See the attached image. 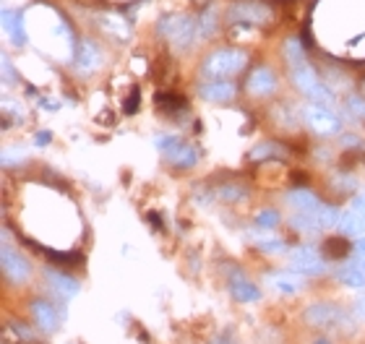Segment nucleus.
<instances>
[{"instance_id": "nucleus-25", "label": "nucleus", "mask_w": 365, "mask_h": 344, "mask_svg": "<svg viewBox=\"0 0 365 344\" xmlns=\"http://www.w3.org/2000/svg\"><path fill=\"white\" fill-rule=\"evenodd\" d=\"M256 222H259V227L274 229L277 224H279V214H277V212H272V209H264V212L256 217Z\"/></svg>"}, {"instance_id": "nucleus-13", "label": "nucleus", "mask_w": 365, "mask_h": 344, "mask_svg": "<svg viewBox=\"0 0 365 344\" xmlns=\"http://www.w3.org/2000/svg\"><path fill=\"white\" fill-rule=\"evenodd\" d=\"M230 292H232V298L237 303H259L261 300V292L256 284H251L245 276H232V282H230Z\"/></svg>"}, {"instance_id": "nucleus-7", "label": "nucleus", "mask_w": 365, "mask_h": 344, "mask_svg": "<svg viewBox=\"0 0 365 344\" xmlns=\"http://www.w3.org/2000/svg\"><path fill=\"white\" fill-rule=\"evenodd\" d=\"M0 261H3V274H6L8 282H14V284H21L29 279L31 274V266H29V261L24 259L21 253L14 251V248H3V256H0Z\"/></svg>"}, {"instance_id": "nucleus-10", "label": "nucleus", "mask_w": 365, "mask_h": 344, "mask_svg": "<svg viewBox=\"0 0 365 344\" xmlns=\"http://www.w3.org/2000/svg\"><path fill=\"white\" fill-rule=\"evenodd\" d=\"M292 266L297 271H303V274H321L324 271V261H321V256L313 248H297L292 253Z\"/></svg>"}, {"instance_id": "nucleus-16", "label": "nucleus", "mask_w": 365, "mask_h": 344, "mask_svg": "<svg viewBox=\"0 0 365 344\" xmlns=\"http://www.w3.org/2000/svg\"><path fill=\"white\" fill-rule=\"evenodd\" d=\"M3 26H6V31L11 34V39H14V45H26V29H24V16L21 11H6L3 14Z\"/></svg>"}, {"instance_id": "nucleus-33", "label": "nucleus", "mask_w": 365, "mask_h": 344, "mask_svg": "<svg viewBox=\"0 0 365 344\" xmlns=\"http://www.w3.org/2000/svg\"><path fill=\"white\" fill-rule=\"evenodd\" d=\"M212 344H230L227 339H217V342H212Z\"/></svg>"}, {"instance_id": "nucleus-6", "label": "nucleus", "mask_w": 365, "mask_h": 344, "mask_svg": "<svg viewBox=\"0 0 365 344\" xmlns=\"http://www.w3.org/2000/svg\"><path fill=\"white\" fill-rule=\"evenodd\" d=\"M160 34L173 42L178 47H188L193 42V24L185 16H168L165 21L160 24Z\"/></svg>"}, {"instance_id": "nucleus-1", "label": "nucleus", "mask_w": 365, "mask_h": 344, "mask_svg": "<svg viewBox=\"0 0 365 344\" xmlns=\"http://www.w3.org/2000/svg\"><path fill=\"white\" fill-rule=\"evenodd\" d=\"M248 55L243 50H217L204 61V73L212 78H227L243 71Z\"/></svg>"}, {"instance_id": "nucleus-28", "label": "nucleus", "mask_w": 365, "mask_h": 344, "mask_svg": "<svg viewBox=\"0 0 365 344\" xmlns=\"http://www.w3.org/2000/svg\"><path fill=\"white\" fill-rule=\"evenodd\" d=\"M240 188L237 185H230V188H222V199H227V201H232V199H240L243 193H237Z\"/></svg>"}, {"instance_id": "nucleus-20", "label": "nucleus", "mask_w": 365, "mask_h": 344, "mask_svg": "<svg viewBox=\"0 0 365 344\" xmlns=\"http://www.w3.org/2000/svg\"><path fill=\"white\" fill-rule=\"evenodd\" d=\"M272 287L279 292V295H295V292L300 290V279H295L292 274H274Z\"/></svg>"}, {"instance_id": "nucleus-31", "label": "nucleus", "mask_w": 365, "mask_h": 344, "mask_svg": "<svg viewBox=\"0 0 365 344\" xmlns=\"http://www.w3.org/2000/svg\"><path fill=\"white\" fill-rule=\"evenodd\" d=\"M355 251H358L360 259H365V237H360V240H358V245H355Z\"/></svg>"}, {"instance_id": "nucleus-22", "label": "nucleus", "mask_w": 365, "mask_h": 344, "mask_svg": "<svg viewBox=\"0 0 365 344\" xmlns=\"http://www.w3.org/2000/svg\"><path fill=\"white\" fill-rule=\"evenodd\" d=\"M313 214H316V219H319V227L321 229L336 227V224H339V212H336L334 207H324V204H321V207L316 209Z\"/></svg>"}, {"instance_id": "nucleus-21", "label": "nucleus", "mask_w": 365, "mask_h": 344, "mask_svg": "<svg viewBox=\"0 0 365 344\" xmlns=\"http://www.w3.org/2000/svg\"><path fill=\"white\" fill-rule=\"evenodd\" d=\"M284 58H287V63L292 66V68H300V66H305L303 45H300L297 39H289V42H284Z\"/></svg>"}, {"instance_id": "nucleus-32", "label": "nucleus", "mask_w": 365, "mask_h": 344, "mask_svg": "<svg viewBox=\"0 0 365 344\" xmlns=\"http://www.w3.org/2000/svg\"><path fill=\"white\" fill-rule=\"evenodd\" d=\"M47 141H50V136H47V133H39V136H37V144H47Z\"/></svg>"}, {"instance_id": "nucleus-27", "label": "nucleus", "mask_w": 365, "mask_h": 344, "mask_svg": "<svg viewBox=\"0 0 365 344\" xmlns=\"http://www.w3.org/2000/svg\"><path fill=\"white\" fill-rule=\"evenodd\" d=\"M157 105H165V110H175V108H182L185 102H180V100H175V97H157Z\"/></svg>"}, {"instance_id": "nucleus-18", "label": "nucleus", "mask_w": 365, "mask_h": 344, "mask_svg": "<svg viewBox=\"0 0 365 344\" xmlns=\"http://www.w3.org/2000/svg\"><path fill=\"white\" fill-rule=\"evenodd\" d=\"M287 204L297 212H316L321 207V201L308 188H295L292 193H287Z\"/></svg>"}, {"instance_id": "nucleus-4", "label": "nucleus", "mask_w": 365, "mask_h": 344, "mask_svg": "<svg viewBox=\"0 0 365 344\" xmlns=\"http://www.w3.org/2000/svg\"><path fill=\"white\" fill-rule=\"evenodd\" d=\"M292 81H295V86L305 94V97H308V100L331 102V92L324 86V81L316 76V71H313L308 63L300 66V68H292Z\"/></svg>"}, {"instance_id": "nucleus-26", "label": "nucleus", "mask_w": 365, "mask_h": 344, "mask_svg": "<svg viewBox=\"0 0 365 344\" xmlns=\"http://www.w3.org/2000/svg\"><path fill=\"white\" fill-rule=\"evenodd\" d=\"M259 248H261V251H267V253H282V251H284V243H282V240H277V237H272L267 232V237H261V240H259Z\"/></svg>"}, {"instance_id": "nucleus-5", "label": "nucleus", "mask_w": 365, "mask_h": 344, "mask_svg": "<svg viewBox=\"0 0 365 344\" xmlns=\"http://www.w3.org/2000/svg\"><path fill=\"white\" fill-rule=\"evenodd\" d=\"M305 321L311 326H319V329H339L347 321V313L342 308L329 306V303H316L305 311Z\"/></svg>"}, {"instance_id": "nucleus-30", "label": "nucleus", "mask_w": 365, "mask_h": 344, "mask_svg": "<svg viewBox=\"0 0 365 344\" xmlns=\"http://www.w3.org/2000/svg\"><path fill=\"white\" fill-rule=\"evenodd\" d=\"M355 316H358L360 321H365V298H360L358 303H355Z\"/></svg>"}, {"instance_id": "nucleus-24", "label": "nucleus", "mask_w": 365, "mask_h": 344, "mask_svg": "<svg viewBox=\"0 0 365 344\" xmlns=\"http://www.w3.org/2000/svg\"><path fill=\"white\" fill-rule=\"evenodd\" d=\"M327 253L331 256V259H342V256H347V253H350V243H347L344 237H329V240H327Z\"/></svg>"}, {"instance_id": "nucleus-9", "label": "nucleus", "mask_w": 365, "mask_h": 344, "mask_svg": "<svg viewBox=\"0 0 365 344\" xmlns=\"http://www.w3.org/2000/svg\"><path fill=\"white\" fill-rule=\"evenodd\" d=\"M160 146L165 149L168 160L173 162L175 167H193V165H196V152H193L188 144H180L175 138H165V141H160Z\"/></svg>"}, {"instance_id": "nucleus-34", "label": "nucleus", "mask_w": 365, "mask_h": 344, "mask_svg": "<svg viewBox=\"0 0 365 344\" xmlns=\"http://www.w3.org/2000/svg\"><path fill=\"white\" fill-rule=\"evenodd\" d=\"M316 344H329V342H327V339H319V342H316Z\"/></svg>"}, {"instance_id": "nucleus-11", "label": "nucleus", "mask_w": 365, "mask_h": 344, "mask_svg": "<svg viewBox=\"0 0 365 344\" xmlns=\"http://www.w3.org/2000/svg\"><path fill=\"white\" fill-rule=\"evenodd\" d=\"M235 84H230L225 78H217V81H209V84L201 86V97L209 102H230L235 97Z\"/></svg>"}, {"instance_id": "nucleus-29", "label": "nucleus", "mask_w": 365, "mask_h": 344, "mask_svg": "<svg viewBox=\"0 0 365 344\" xmlns=\"http://www.w3.org/2000/svg\"><path fill=\"white\" fill-rule=\"evenodd\" d=\"M136 105H138V92L130 94V100L125 102V113H136Z\"/></svg>"}, {"instance_id": "nucleus-17", "label": "nucleus", "mask_w": 365, "mask_h": 344, "mask_svg": "<svg viewBox=\"0 0 365 344\" xmlns=\"http://www.w3.org/2000/svg\"><path fill=\"white\" fill-rule=\"evenodd\" d=\"M339 282L347 284V287H365V259L352 261L350 266H344L336 271Z\"/></svg>"}, {"instance_id": "nucleus-14", "label": "nucleus", "mask_w": 365, "mask_h": 344, "mask_svg": "<svg viewBox=\"0 0 365 344\" xmlns=\"http://www.w3.org/2000/svg\"><path fill=\"white\" fill-rule=\"evenodd\" d=\"M47 282H50V287H53L61 298H66V300H71V298H76L78 295V282L76 279H71V276H66V274H61V271H47Z\"/></svg>"}, {"instance_id": "nucleus-23", "label": "nucleus", "mask_w": 365, "mask_h": 344, "mask_svg": "<svg viewBox=\"0 0 365 344\" xmlns=\"http://www.w3.org/2000/svg\"><path fill=\"white\" fill-rule=\"evenodd\" d=\"M269 157H284V149L279 144H259L251 152V160H269Z\"/></svg>"}, {"instance_id": "nucleus-8", "label": "nucleus", "mask_w": 365, "mask_h": 344, "mask_svg": "<svg viewBox=\"0 0 365 344\" xmlns=\"http://www.w3.org/2000/svg\"><path fill=\"white\" fill-rule=\"evenodd\" d=\"M274 89H277V76H274L272 68L259 66V68L251 71V76H248V92L253 97H269V94H274Z\"/></svg>"}, {"instance_id": "nucleus-2", "label": "nucleus", "mask_w": 365, "mask_h": 344, "mask_svg": "<svg viewBox=\"0 0 365 344\" xmlns=\"http://www.w3.org/2000/svg\"><path fill=\"white\" fill-rule=\"evenodd\" d=\"M230 21L235 24H251V26H267L274 21V11L269 3L261 0H237L230 8Z\"/></svg>"}, {"instance_id": "nucleus-15", "label": "nucleus", "mask_w": 365, "mask_h": 344, "mask_svg": "<svg viewBox=\"0 0 365 344\" xmlns=\"http://www.w3.org/2000/svg\"><path fill=\"white\" fill-rule=\"evenodd\" d=\"M31 316H34V321H37L39 329L45 331H53L58 326V313H55V308L45 300H37V303H31Z\"/></svg>"}, {"instance_id": "nucleus-3", "label": "nucleus", "mask_w": 365, "mask_h": 344, "mask_svg": "<svg viewBox=\"0 0 365 344\" xmlns=\"http://www.w3.org/2000/svg\"><path fill=\"white\" fill-rule=\"evenodd\" d=\"M303 120L305 125L313 130V133H319V136H336L339 128H342V123L336 118L327 105H308L303 110Z\"/></svg>"}, {"instance_id": "nucleus-19", "label": "nucleus", "mask_w": 365, "mask_h": 344, "mask_svg": "<svg viewBox=\"0 0 365 344\" xmlns=\"http://www.w3.org/2000/svg\"><path fill=\"white\" fill-rule=\"evenodd\" d=\"M339 227H342L344 235H360L365 227V217L358 214L355 209H352V212H344V217L339 219Z\"/></svg>"}, {"instance_id": "nucleus-12", "label": "nucleus", "mask_w": 365, "mask_h": 344, "mask_svg": "<svg viewBox=\"0 0 365 344\" xmlns=\"http://www.w3.org/2000/svg\"><path fill=\"white\" fill-rule=\"evenodd\" d=\"M99 63H102V53H99V47L94 45V42H89V39H84L76 50V68L84 71V73H89V71L97 68Z\"/></svg>"}]
</instances>
